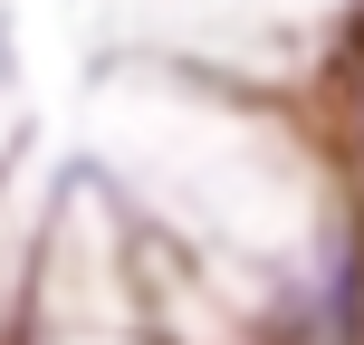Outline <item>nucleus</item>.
<instances>
[]
</instances>
